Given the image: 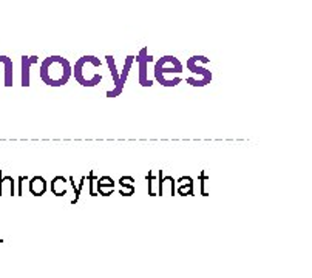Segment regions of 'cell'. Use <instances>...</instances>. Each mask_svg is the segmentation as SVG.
<instances>
[{
    "label": "cell",
    "instance_id": "13",
    "mask_svg": "<svg viewBox=\"0 0 312 278\" xmlns=\"http://www.w3.org/2000/svg\"><path fill=\"white\" fill-rule=\"evenodd\" d=\"M67 184L68 179L65 176H54L51 181V192L56 196H65L67 195Z\"/></svg>",
    "mask_w": 312,
    "mask_h": 278
},
{
    "label": "cell",
    "instance_id": "5",
    "mask_svg": "<svg viewBox=\"0 0 312 278\" xmlns=\"http://www.w3.org/2000/svg\"><path fill=\"white\" fill-rule=\"evenodd\" d=\"M135 59H136L138 63H139V74H138V77H139V84H141V87H146V88L152 87V85H153V80H150V79L147 77V65H149L150 62H153V56L149 54V48H147V46L141 48V51H139V54H138Z\"/></svg>",
    "mask_w": 312,
    "mask_h": 278
},
{
    "label": "cell",
    "instance_id": "19",
    "mask_svg": "<svg viewBox=\"0 0 312 278\" xmlns=\"http://www.w3.org/2000/svg\"><path fill=\"white\" fill-rule=\"evenodd\" d=\"M198 179H199V184H201V195H202V196H209V192L206 190V181L209 179V175L206 173V170H202V172L199 173Z\"/></svg>",
    "mask_w": 312,
    "mask_h": 278
},
{
    "label": "cell",
    "instance_id": "21",
    "mask_svg": "<svg viewBox=\"0 0 312 278\" xmlns=\"http://www.w3.org/2000/svg\"><path fill=\"white\" fill-rule=\"evenodd\" d=\"M28 179V176H19V183H17V195L22 196V181Z\"/></svg>",
    "mask_w": 312,
    "mask_h": 278
},
{
    "label": "cell",
    "instance_id": "2",
    "mask_svg": "<svg viewBox=\"0 0 312 278\" xmlns=\"http://www.w3.org/2000/svg\"><path fill=\"white\" fill-rule=\"evenodd\" d=\"M102 65L101 59L96 56H82L77 59V62L73 67V76L77 80V84L82 87H96L102 82V74L95 71V68H99Z\"/></svg>",
    "mask_w": 312,
    "mask_h": 278
},
{
    "label": "cell",
    "instance_id": "9",
    "mask_svg": "<svg viewBox=\"0 0 312 278\" xmlns=\"http://www.w3.org/2000/svg\"><path fill=\"white\" fill-rule=\"evenodd\" d=\"M115 181L112 176H101L96 181V193L98 196H112L115 193Z\"/></svg>",
    "mask_w": 312,
    "mask_h": 278
},
{
    "label": "cell",
    "instance_id": "12",
    "mask_svg": "<svg viewBox=\"0 0 312 278\" xmlns=\"http://www.w3.org/2000/svg\"><path fill=\"white\" fill-rule=\"evenodd\" d=\"M9 193V196H15V184H14V179L12 176H5L3 172L0 170V196H3L5 193Z\"/></svg>",
    "mask_w": 312,
    "mask_h": 278
},
{
    "label": "cell",
    "instance_id": "8",
    "mask_svg": "<svg viewBox=\"0 0 312 278\" xmlns=\"http://www.w3.org/2000/svg\"><path fill=\"white\" fill-rule=\"evenodd\" d=\"M39 62V57L37 56H22L20 59V67H22V74H20V79H22V87H29L31 80H29V70L33 67L34 63Z\"/></svg>",
    "mask_w": 312,
    "mask_h": 278
},
{
    "label": "cell",
    "instance_id": "14",
    "mask_svg": "<svg viewBox=\"0 0 312 278\" xmlns=\"http://www.w3.org/2000/svg\"><path fill=\"white\" fill-rule=\"evenodd\" d=\"M135 178L133 176H122L119 179V195L122 196H132L135 193Z\"/></svg>",
    "mask_w": 312,
    "mask_h": 278
},
{
    "label": "cell",
    "instance_id": "6",
    "mask_svg": "<svg viewBox=\"0 0 312 278\" xmlns=\"http://www.w3.org/2000/svg\"><path fill=\"white\" fill-rule=\"evenodd\" d=\"M158 175V196H164L167 192L170 196H175L176 195V181L173 176H167L164 175L162 170H158L156 172Z\"/></svg>",
    "mask_w": 312,
    "mask_h": 278
},
{
    "label": "cell",
    "instance_id": "11",
    "mask_svg": "<svg viewBox=\"0 0 312 278\" xmlns=\"http://www.w3.org/2000/svg\"><path fill=\"white\" fill-rule=\"evenodd\" d=\"M176 193L181 196L193 195V178L192 176H181L176 181Z\"/></svg>",
    "mask_w": 312,
    "mask_h": 278
},
{
    "label": "cell",
    "instance_id": "17",
    "mask_svg": "<svg viewBox=\"0 0 312 278\" xmlns=\"http://www.w3.org/2000/svg\"><path fill=\"white\" fill-rule=\"evenodd\" d=\"M105 59H107L108 68H110V71H112V76H113V88L112 90H115L118 87V82H119L121 71H118V68H116V63H115V57L113 56H107Z\"/></svg>",
    "mask_w": 312,
    "mask_h": 278
},
{
    "label": "cell",
    "instance_id": "20",
    "mask_svg": "<svg viewBox=\"0 0 312 278\" xmlns=\"http://www.w3.org/2000/svg\"><path fill=\"white\" fill-rule=\"evenodd\" d=\"M68 183H70V187H73V192H74V196H73V200H71V204H77V201H79L82 192H79V189H77V186H76V183H74V178H73V176H70Z\"/></svg>",
    "mask_w": 312,
    "mask_h": 278
},
{
    "label": "cell",
    "instance_id": "10",
    "mask_svg": "<svg viewBox=\"0 0 312 278\" xmlns=\"http://www.w3.org/2000/svg\"><path fill=\"white\" fill-rule=\"evenodd\" d=\"M28 187H29V192L33 193V196H42L45 195L46 192V179L40 175L37 176H33V178H29L28 179Z\"/></svg>",
    "mask_w": 312,
    "mask_h": 278
},
{
    "label": "cell",
    "instance_id": "3",
    "mask_svg": "<svg viewBox=\"0 0 312 278\" xmlns=\"http://www.w3.org/2000/svg\"><path fill=\"white\" fill-rule=\"evenodd\" d=\"M182 71V63L175 56H162L155 63V79L162 87H176L181 84V77L171 79V74H178Z\"/></svg>",
    "mask_w": 312,
    "mask_h": 278
},
{
    "label": "cell",
    "instance_id": "15",
    "mask_svg": "<svg viewBox=\"0 0 312 278\" xmlns=\"http://www.w3.org/2000/svg\"><path fill=\"white\" fill-rule=\"evenodd\" d=\"M146 181L149 184V196H158V175H156L153 170H150L146 175Z\"/></svg>",
    "mask_w": 312,
    "mask_h": 278
},
{
    "label": "cell",
    "instance_id": "18",
    "mask_svg": "<svg viewBox=\"0 0 312 278\" xmlns=\"http://www.w3.org/2000/svg\"><path fill=\"white\" fill-rule=\"evenodd\" d=\"M85 178L88 179V183H90V196H93V198H95V196H98V193L95 190V183L98 181V176L95 175V170H91L88 173V176H85Z\"/></svg>",
    "mask_w": 312,
    "mask_h": 278
},
{
    "label": "cell",
    "instance_id": "16",
    "mask_svg": "<svg viewBox=\"0 0 312 278\" xmlns=\"http://www.w3.org/2000/svg\"><path fill=\"white\" fill-rule=\"evenodd\" d=\"M0 62L5 65V87H12V60L8 56H0Z\"/></svg>",
    "mask_w": 312,
    "mask_h": 278
},
{
    "label": "cell",
    "instance_id": "1",
    "mask_svg": "<svg viewBox=\"0 0 312 278\" xmlns=\"http://www.w3.org/2000/svg\"><path fill=\"white\" fill-rule=\"evenodd\" d=\"M40 79L50 87H62L68 84L73 74V67L68 59L62 56H50L40 63Z\"/></svg>",
    "mask_w": 312,
    "mask_h": 278
},
{
    "label": "cell",
    "instance_id": "4",
    "mask_svg": "<svg viewBox=\"0 0 312 278\" xmlns=\"http://www.w3.org/2000/svg\"><path fill=\"white\" fill-rule=\"evenodd\" d=\"M210 59L206 56H192L187 59V68L196 74V77H187L185 82L192 87H206L212 82V71L206 68V63H209Z\"/></svg>",
    "mask_w": 312,
    "mask_h": 278
},
{
    "label": "cell",
    "instance_id": "7",
    "mask_svg": "<svg viewBox=\"0 0 312 278\" xmlns=\"http://www.w3.org/2000/svg\"><path fill=\"white\" fill-rule=\"evenodd\" d=\"M133 60H135V56H127V57H126V63H124V67H122L118 87H116L115 90H108V91H107V97H116V96H119V94L124 91V85H126V82H127V77H129V73H130V70H132Z\"/></svg>",
    "mask_w": 312,
    "mask_h": 278
}]
</instances>
